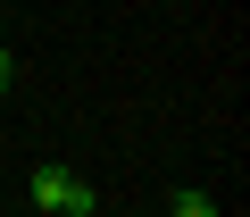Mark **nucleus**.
I'll return each instance as SVG.
<instances>
[{
	"label": "nucleus",
	"mask_w": 250,
	"mask_h": 217,
	"mask_svg": "<svg viewBox=\"0 0 250 217\" xmlns=\"http://www.w3.org/2000/svg\"><path fill=\"white\" fill-rule=\"evenodd\" d=\"M34 209L42 217H100V192L75 167H34Z\"/></svg>",
	"instance_id": "obj_1"
},
{
	"label": "nucleus",
	"mask_w": 250,
	"mask_h": 217,
	"mask_svg": "<svg viewBox=\"0 0 250 217\" xmlns=\"http://www.w3.org/2000/svg\"><path fill=\"white\" fill-rule=\"evenodd\" d=\"M167 217H217V200L200 184H184V192H167Z\"/></svg>",
	"instance_id": "obj_2"
},
{
	"label": "nucleus",
	"mask_w": 250,
	"mask_h": 217,
	"mask_svg": "<svg viewBox=\"0 0 250 217\" xmlns=\"http://www.w3.org/2000/svg\"><path fill=\"white\" fill-rule=\"evenodd\" d=\"M17 84V59H9V42H0V92H9Z\"/></svg>",
	"instance_id": "obj_3"
},
{
	"label": "nucleus",
	"mask_w": 250,
	"mask_h": 217,
	"mask_svg": "<svg viewBox=\"0 0 250 217\" xmlns=\"http://www.w3.org/2000/svg\"><path fill=\"white\" fill-rule=\"evenodd\" d=\"M0 34H9V17H0Z\"/></svg>",
	"instance_id": "obj_4"
}]
</instances>
